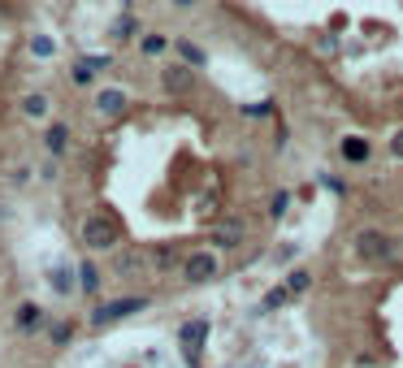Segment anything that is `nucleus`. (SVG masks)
Instances as JSON below:
<instances>
[{"label": "nucleus", "instance_id": "1", "mask_svg": "<svg viewBox=\"0 0 403 368\" xmlns=\"http://www.w3.org/2000/svg\"><path fill=\"white\" fill-rule=\"evenodd\" d=\"M118 238H122V226L113 221L108 213H96V217H87V221H83V243H87L91 251H108V247H118Z\"/></svg>", "mask_w": 403, "mask_h": 368}, {"label": "nucleus", "instance_id": "2", "mask_svg": "<svg viewBox=\"0 0 403 368\" xmlns=\"http://www.w3.org/2000/svg\"><path fill=\"white\" fill-rule=\"evenodd\" d=\"M356 251H360L364 265H382V260L394 256V238L382 234V230H360V234H356Z\"/></svg>", "mask_w": 403, "mask_h": 368}, {"label": "nucleus", "instance_id": "3", "mask_svg": "<svg viewBox=\"0 0 403 368\" xmlns=\"http://www.w3.org/2000/svg\"><path fill=\"white\" fill-rule=\"evenodd\" d=\"M143 307H148V299H143V295H122V299H113V303H100V307L91 312V325L122 321V317H131V312H143Z\"/></svg>", "mask_w": 403, "mask_h": 368}, {"label": "nucleus", "instance_id": "4", "mask_svg": "<svg viewBox=\"0 0 403 368\" xmlns=\"http://www.w3.org/2000/svg\"><path fill=\"white\" fill-rule=\"evenodd\" d=\"M160 87H165L169 95H191V91H195V70L183 65V61L165 65V70H160Z\"/></svg>", "mask_w": 403, "mask_h": 368}, {"label": "nucleus", "instance_id": "5", "mask_svg": "<svg viewBox=\"0 0 403 368\" xmlns=\"http://www.w3.org/2000/svg\"><path fill=\"white\" fill-rule=\"evenodd\" d=\"M183 278L187 282H213L217 278V256L213 251H191L183 260Z\"/></svg>", "mask_w": 403, "mask_h": 368}, {"label": "nucleus", "instance_id": "6", "mask_svg": "<svg viewBox=\"0 0 403 368\" xmlns=\"http://www.w3.org/2000/svg\"><path fill=\"white\" fill-rule=\"evenodd\" d=\"M204 338H208V321H187V325L178 330V342H183V355H187L191 368L200 364V347H204Z\"/></svg>", "mask_w": 403, "mask_h": 368}, {"label": "nucleus", "instance_id": "7", "mask_svg": "<svg viewBox=\"0 0 403 368\" xmlns=\"http://www.w3.org/2000/svg\"><path fill=\"white\" fill-rule=\"evenodd\" d=\"M126 104H131V95H126L122 87H104V91L96 95V109H100L104 117H122V113H126Z\"/></svg>", "mask_w": 403, "mask_h": 368}, {"label": "nucleus", "instance_id": "8", "mask_svg": "<svg viewBox=\"0 0 403 368\" xmlns=\"http://www.w3.org/2000/svg\"><path fill=\"white\" fill-rule=\"evenodd\" d=\"M44 147H48L52 156H66V152H70V126H66V122H52L48 135H44Z\"/></svg>", "mask_w": 403, "mask_h": 368}, {"label": "nucleus", "instance_id": "9", "mask_svg": "<svg viewBox=\"0 0 403 368\" xmlns=\"http://www.w3.org/2000/svg\"><path fill=\"white\" fill-rule=\"evenodd\" d=\"M174 52L183 57V65H191V70H204L208 65V52L200 43H191V39H174Z\"/></svg>", "mask_w": 403, "mask_h": 368}, {"label": "nucleus", "instance_id": "10", "mask_svg": "<svg viewBox=\"0 0 403 368\" xmlns=\"http://www.w3.org/2000/svg\"><path fill=\"white\" fill-rule=\"evenodd\" d=\"M369 139H360V135H347V139H342V161H347V165H364L369 161Z\"/></svg>", "mask_w": 403, "mask_h": 368}, {"label": "nucleus", "instance_id": "11", "mask_svg": "<svg viewBox=\"0 0 403 368\" xmlns=\"http://www.w3.org/2000/svg\"><path fill=\"white\" fill-rule=\"evenodd\" d=\"M14 325H18V334H35V330L44 325V307L22 303V307H18V317H14Z\"/></svg>", "mask_w": 403, "mask_h": 368}, {"label": "nucleus", "instance_id": "12", "mask_svg": "<svg viewBox=\"0 0 403 368\" xmlns=\"http://www.w3.org/2000/svg\"><path fill=\"white\" fill-rule=\"evenodd\" d=\"M217 243H221V247H239V243H243V221H225V226L217 230Z\"/></svg>", "mask_w": 403, "mask_h": 368}, {"label": "nucleus", "instance_id": "13", "mask_svg": "<svg viewBox=\"0 0 403 368\" xmlns=\"http://www.w3.org/2000/svg\"><path fill=\"white\" fill-rule=\"evenodd\" d=\"M22 113H26V117H44V113H48V95H39V91L26 95V100H22Z\"/></svg>", "mask_w": 403, "mask_h": 368}, {"label": "nucleus", "instance_id": "14", "mask_svg": "<svg viewBox=\"0 0 403 368\" xmlns=\"http://www.w3.org/2000/svg\"><path fill=\"white\" fill-rule=\"evenodd\" d=\"M48 282H52V290H56V295H70V290H74L70 269H52V273H48Z\"/></svg>", "mask_w": 403, "mask_h": 368}, {"label": "nucleus", "instance_id": "15", "mask_svg": "<svg viewBox=\"0 0 403 368\" xmlns=\"http://www.w3.org/2000/svg\"><path fill=\"white\" fill-rule=\"evenodd\" d=\"M139 48L148 52V57H160V52L169 48V39H165V35H143V43H139Z\"/></svg>", "mask_w": 403, "mask_h": 368}, {"label": "nucleus", "instance_id": "16", "mask_svg": "<svg viewBox=\"0 0 403 368\" xmlns=\"http://www.w3.org/2000/svg\"><path fill=\"white\" fill-rule=\"evenodd\" d=\"M131 35H135V18H131V14L113 22V39H131Z\"/></svg>", "mask_w": 403, "mask_h": 368}, {"label": "nucleus", "instance_id": "17", "mask_svg": "<svg viewBox=\"0 0 403 368\" xmlns=\"http://www.w3.org/2000/svg\"><path fill=\"white\" fill-rule=\"evenodd\" d=\"M78 273H83V290H87V295H96V286H100V273H96V265H83Z\"/></svg>", "mask_w": 403, "mask_h": 368}, {"label": "nucleus", "instance_id": "18", "mask_svg": "<svg viewBox=\"0 0 403 368\" xmlns=\"http://www.w3.org/2000/svg\"><path fill=\"white\" fill-rule=\"evenodd\" d=\"M308 282H312V278L300 269V273H291V278H286V290H291V295H300V290H308Z\"/></svg>", "mask_w": 403, "mask_h": 368}, {"label": "nucleus", "instance_id": "19", "mask_svg": "<svg viewBox=\"0 0 403 368\" xmlns=\"http://www.w3.org/2000/svg\"><path fill=\"white\" fill-rule=\"evenodd\" d=\"M286 295H291V290H286V286H277V290H269V295H265V312H273V307H282V303H286Z\"/></svg>", "mask_w": 403, "mask_h": 368}, {"label": "nucleus", "instance_id": "20", "mask_svg": "<svg viewBox=\"0 0 403 368\" xmlns=\"http://www.w3.org/2000/svg\"><path fill=\"white\" fill-rule=\"evenodd\" d=\"M286 204H291V195L277 191V195H273V204H269V213H273V217H282V213H286Z\"/></svg>", "mask_w": 403, "mask_h": 368}, {"label": "nucleus", "instance_id": "21", "mask_svg": "<svg viewBox=\"0 0 403 368\" xmlns=\"http://www.w3.org/2000/svg\"><path fill=\"white\" fill-rule=\"evenodd\" d=\"M91 78H96V70H91L87 61H78V65H74V83H83V87H87Z\"/></svg>", "mask_w": 403, "mask_h": 368}, {"label": "nucleus", "instance_id": "22", "mask_svg": "<svg viewBox=\"0 0 403 368\" xmlns=\"http://www.w3.org/2000/svg\"><path fill=\"white\" fill-rule=\"evenodd\" d=\"M390 152H394L399 161H403V130H394V135H390Z\"/></svg>", "mask_w": 403, "mask_h": 368}, {"label": "nucleus", "instance_id": "23", "mask_svg": "<svg viewBox=\"0 0 403 368\" xmlns=\"http://www.w3.org/2000/svg\"><path fill=\"white\" fill-rule=\"evenodd\" d=\"M156 260H160L156 269H169V260H174V251H169V247H160V251H156Z\"/></svg>", "mask_w": 403, "mask_h": 368}, {"label": "nucleus", "instance_id": "24", "mask_svg": "<svg viewBox=\"0 0 403 368\" xmlns=\"http://www.w3.org/2000/svg\"><path fill=\"white\" fill-rule=\"evenodd\" d=\"M70 338V325H52V342H66Z\"/></svg>", "mask_w": 403, "mask_h": 368}, {"label": "nucleus", "instance_id": "25", "mask_svg": "<svg viewBox=\"0 0 403 368\" xmlns=\"http://www.w3.org/2000/svg\"><path fill=\"white\" fill-rule=\"evenodd\" d=\"M83 61H87L91 70H108V57H83Z\"/></svg>", "mask_w": 403, "mask_h": 368}, {"label": "nucleus", "instance_id": "26", "mask_svg": "<svg viewBox=\"0 0 403 368\" xmlns=\"http://www.w3.org/2000/svg\"><path fill=\"white\" fill-rule=\"evenodd\" d=\"M169 5H174V9H195L200 0H169Z\"/></svg>", "mask_w": 403, "mask_h": 368}]
</instances>
